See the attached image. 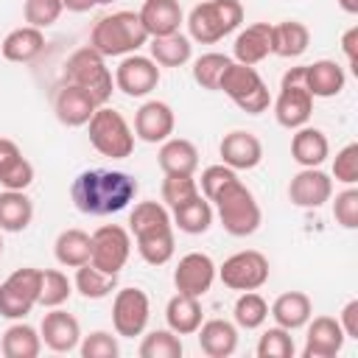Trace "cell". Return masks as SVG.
Returning <instances> with one entry per match:
<instances>
[{
    "label": "cell",
    "mask_w": 358,
    "mask_h": 358,
    "mask_svg": "<svg viewBox=\"0 0 358 358\" xmlns=\"http://www.w3.org/2000/svg\"><path fill=\"white\" fill-rule=\"evenodd\" d=\"M76 291L84 296V299H103L115 291L117 285V274H106L101 268H95L92 263H84L76 268V280H73Z\"/></svg>",
    "instance_id": "obj_38"
},
{
    "label": "cell",
    "mask_w": 358,
    "mask_h": 358,
    "mask_svg": "<svg viewBox=\"0 0 358 358\" xmlns=\"http://www.w3.org/2000/svg\"><path fill=\"white\" fill-rule=\"evenodd\" d=\"M330 154V143L324 137L322 129L316 126H299L294 129V137H291V157L296 165L302 168H319Z\"/></svg>",
    "instance_id": "obj_24"
},
{
    "label": "cell",
    "mask_w": 358,
    "mask_h": 358,
    "mask_svg": "<svg viewBox=\"0 0 358 358\" xmlns=\"http://www.w3.org/2000/svg\"><path fill=\"white\" fill-rule=\"evenodd\" d=\"M232 53L241 64H257L271 53V25L268 22H252L246 25L232 45Z\"/></svg>",
    "instance_id": "obj_26"
},
{
    "label": "cell",
    "mask_w": 358,
    "mask_h": 358,
    "mask_svg": "<svg viewBox=\"0 0 358 358\" xmlns=\"http://www.w3.org/2000/svg\"><path fill=\"white\" fill-rule=\"evenodd\" d=\"M338 6H341V11H347V14H358V0H338Z\"/></svg>",
    "instance_id": "obj_54"
},
{
    "label": "cell",
    "mask_w": 358,
    "mask_h": 358,
    "mask_svg": "<svg viewBox=\"0 0 358 358\" xmlns=\"http://www.w3.org/2000/svg\"><path fill=\"white\" fill-rule=\"evenodd\" d=\"M159 84V64L151 56L129 53L120 59L115 70V90H120L129 98H143Z\"/></svg>",
    "instance_id": "obj_13"
},
{
    "label": "cell",
    "mask_w": 358,
    "mask_h": 358,
    "mask_svg": "<svg viewBox=\"0 0 358 358\" xmlns=\"http://www.w3.org/2000/svg\"><path fill=\"white\" fill-rule=\"evenodd\" d=\"M199 347L210 358H229L238 350V324L227 319H207L199 324Z\"/></svg>",
    "instance_id": "obj_23"
},
{
    "label": "cell",
    "mask_w": 358,
    "mask_h": 358,
    "mask_svg": "<svg viewBox=\"0 0 358 358\" xmlns=\"http://www.w3.org/2000/svg\"><path fill=\"white\" fill-rule=\"evenodd\" d=\"M199 193L201 190H199V182L193 179V173H165V179H162V201L171 210Z\"/></svg>",
    "instance_id": "obj_44"
},
{
    "label": "cell",
    "mask_w": 358,
    "mask_h": 358,
    "mask_svg": "<svg viewBox=\"0 0 358 358\" xmlns=\"http://www.w3.org/2000/svg\"><path fill=\"white\" fill-rule=\"evenodd\" d=\"M39 336L42 344L53 352H73L81 341V324L73 313L62 310V308H50V313L42 316L39 324Z\"/></svg>",
    "instance_id": "obj_16"
},
{
    "label": "cell",
    "mask_w": 358,
    "mask_h": 358,
    "mask_svg": "<svg viewBox=\"0 0 358 358\" xmlns=\"http://www.w3.org/2000/svg\"><path fill=\"white\" fill-rule=\"evenodd\" d=\"M90 129V143L98 154L112 157V159H126L134 151V131L126 123V117L112 109V106H98L92 117L87 120Z\"/></svg>",
    "instance_id": "obj_7"
},
{
    "label": "cell",
    "mask_w": 358,
    "mask_h": 358,
    "mask_svg": "<svg viewBox=\"0 0 358 358\" xmlns=\"http://www.w3.org/2000/svg\"><path fill=\"white\" fill-rule=\"evenodd\" d=\"M232 319L243 330H257L268 319V302L257 291H241V296L235 299V308H232Z\"/></svg>",
    "instance_id": "obj_40"
},
{
    "label": "cell",
    "mask_w": 358,
    "mask_h": 358,
    "mask_svg": "<svg viewBox=\"0 0 358 358\" xmlns=\"http://www.w3.org/2000/svg\"><path fill=\"white\" fill-rule=\"evenodd\" d=\"M347 76L344 67L333 59H319L313 64H305V87L313 98H333L344 90Z\"/></svg>",
    "instance_id": "obj_25"
},
{
    "label": "cell",
    "mask_w": 358,
    "mask_h": 358,
    "mask_svg": "<svg viewBox=\"0 0 358 358\" xmlns=\"http://www.w3.org/2000/svg\"><path fill=\"white\" fill-rule=\"evenodd\" d=\"M333 218H336V224H341L344 229H355V227H358V190H355L352 185H347V190L336 193Z\"/></svg>",
    "instance_id": "obj_49"
},
{
    "label": "cell",
    "mask_w": 358,
    "mask_h": 358,
    "mask_svg": "<svg viewBox=\"0 0 358 358\" xmlns=\"http://www.w3.org/2000/svg\"><path fill=\"white\" fill-rule=\"evenodd\" d=\"M137 196V179L126 171L90 168L81 171L70 185V199L84 215H112L126 210Z\"/></svg>",
    "instance_id": "obj_1"
},
{
    "label": "cell",
    "mask_w": 358,
    "mask_h": 358,
    "mask_svg": "<svg viewBox=\"0 0 358 358\" xmlns=\"http://www.w3.org/2000/svg\"><path fill=\"white\" fill-rule=\"evenodd\" d=\"M0 255H3V235H0Z\"/></svg>",
    "instance_id": "obj_55"
},
{
    "label": "cell",
    "mask_w": 358,
    "mask_h": 358,
    "mask_svg": "<svg viewBox=\"0 0 358 358\" xmlns=\"http://www.w3.org/2000/svg\"><path fill=\"white\" fill-rule=\"evenodd\" d=\"M243 22V6L238 0H204L190 8L187 14V31L193 42L213 45L232 34Z\"/></svg>",
    "instance_id": "obj_5"
},
{
    "label": "cell",
    "mask_w": 358,
    "mask_h": 358,
    "mask_svg": "<svg viewBox=\"0 0 358 358\" xmlns=\"http://www.w3.org/2000/svg\"><path fill=\"white\" fill-rule=\"evenodd\" d=\"M34 221V204L25 190L0 193V232H22Z\"/></svg>",
    "instance_id": "obj_32"
},
{
    "label": "cell",
    "mask_w": 358,
    "mask_h": 358,
    "mask_svg": "<svg viewBox=\"0 0 358 358\" xmlns=\"http://www.w3.org/2000/svg\"><path fill=\"white\" fill-rule=\"evenodd\" d=\"M341 50L347 56V64L352 67V73H358V25L347 28L341 36Z\"/></svg>",
    "instance_id": "obj_52"
},
{
    "label": "cell",
    "mask_w": 358,
    "mask_h": 358,
    "mask_svg": "<svg viewBox=\"0 0 358 358\" xmlns=\"http://www.w3.org/2000/svg\"><path fill=\"white\" fill-rule=\"evenodd\" d=\"M151 59L159 67H182L193 56V45L185 34H165V36H151Z\"/></svg>",
    "instance_id": "obj_35"
},
{
    "label": "cell",
    "mask_w": 358,
    "mask_h": 358,
    "mask_svg": "<svg viewBox=\"0 0 358 358\" xmlns=\"http://www.w3.org/2000/svg\"><path fill=\"white\" fill-rule=\"evenodd\" d=\"M294 338H291V330L274 324L268 327L260 341H257V358H291L294 355Z\"/></svg>",
    "instance_id": "obj_45"
},
{
    "label": "cell",
    "mask_w": 358,
    "mask_h": 358,
    "mask_svg": "<svg viewBox=\"0 0 358 358\" xmlns=\"http://www.w3.org/2000/svg\"><path fill=\"white\" fill-rule=\"evenodd\" d=\"M78 352L81 358H117L120 355V344L112 333L106 330H95L90 336H84L78 341Z\"/></svg>",
    "instance_id": "obj_46"
},
{
    "label": "cell",
    "mask_w": 358,
    "mask_h": 358,
    "mask_svg": "<svg viewBox=\"0 0 358 358\" xmlns=\"http://www.w3.org/2000/svg\"><path fill=\"white\" fill-rule=\"evenodd\" d=\"M229 56L224 53H201L196 62H193V78L199 87L204 90H218V81L224 76V70L229 67Z\"/></svg>",
    "instance_id": "obj_43"
},
{
    "label": "cell",
    "mask_w": 358,
    "mask_h": 358,
    "mask_svg": "<svg viewBox=\"0 0 358 358\" xmlns=\"http://www.w3.org/2000/svg\"><path fill=\"white\" fill-rule=\"evenodd\" d=\"M171 227H173L171 213L159 201H137L131 215H129V232L134 238L148 235V232H159V229H171Z\"/></svg>",
    "instance_id": "obj_37"
},
{
    "label": "cell",
    "mask_w": 358,
    "mask_h": 358,
    "mask_svg": "<svg viewBox=\"0 0 358 358\" xmlns=\"http://www.w3.org/2000/svg\"><path fill=\"white\" fill-rule=\"evenodd\" d=\"M313 316V302L302 291H285L271 305V319L285 330H299Z\"/></svg>",
    "instance_id": "obj_28"
},
{
    "label": "cell",
    "mask_w": 358,
    "mask_h": 358,
    "mask_svg": "<svg viewBox=\"0 0 358 358\" xmlns=\"http://www.w3.org/2000/svg\"><path fill=\"white\" fill-rule=\"evenodd\" d=\"M62 11H64L62 0H25V6H22L25 22L34 25V28H48V25H53V22L62 17Z\"/></svg>",
    "instance_id": "obj_47"
},
{
    "label": "cell",
    "mask_w": 358,
    "mask_h": 358,
    "mask_svg": "<svg viewBox=\"0 0 358 358\" xmlns=\"http://www.w3.org/2000/svg\"><path fill=\"white\" fill-rule=\"evenodd\" d=\"M313 95L305 87V64L285 70L280 81V95L274 101V117L282 129H299L310 120Z\"/></svg>",
    "instance_id": "obj_8"
},
{
    "label": "cell",
    "mask_w": 358,
    "mask_h": 358,
    "mask_svg": "<svg viewBox=\"0 0 358 358\" xmlns=\"http://www.w3.org/2000/svg\"><path fill=\"white\" fill-rule=\"evenodd\" d=\"M215 280V263L204 252H187L173 268V285L179 294L204 296Z\"/></svg>",
    "instance_id": "obj_14"
},
{
    "label": "cell",
    "mask_w": 358,
    "mask_h": 358,
    "mask_svg": "<svg viewBox=\"0 0 358 358\" xmlns=\"http://www.w3.org/2000/svg\"><path fill=\"white\" fill-rule=\"evenodd\" d=\"M157 162H159L162 173H196V168H199V151L185 137H168L159 145Z\"/></svg>",
    "instance_id": "obj_31"
},
{
    "label": "cell",
    "mask_w": 358,
    "mask_h": 358,
    "mask_svg": "<svg viewBox=\"0 0 358 358\" xmlns=\"http://www.w3.org/2000/svg\"><path fill=\"white\" fill-rule=\"evenodd\" d=\"M333 176L341 185L358 182V143H347L333 159Z\"/></svg>",
    "instance_id": "obj_50"
},
{
    "label": "cell",
    "mask_w": 358,
    "mask_h": 358,
    "mask_svg": "<svg viewBox=\"0 0 358 358\" xmlns=\"http://www.w3.org/2000/svg\"><path fill=\"white\" fill-rule=\"evenodd\" d=\"M90 238H92L90 263L95 268L106 271V274H120V268L126 266V260L131 255V235H129V229H123L120 224H103Z\"/></svg>",
    "instance_id": "obj_11"
},
{
    "label": "cell",
    "mask_w": 358,
    "mask_h": 358,
    "mask_svg": "<svg viewBox=\"0 0 358 358\" xmlns=\"http://www.w3.org/2000/svg\"><path fill=\"white\" fill-rule=\"evenodd\" d=\"M45 48V34L42 28H34V25H22V28H14L6 34L3 45H0V53L3 59L8 62H34Z\"/></svg>",
    "instance_id": "obj_29"
},
{
    "label": "cell",
    "mask_w": 358,
    "mask_h": 358,
    "mask_svg": "<svg viewBox=\"0 0 358 358\" xmlns=\"http://www.w3.org/2000/svg\"><path fill=\"white\" fill-rule=\"evenodd\" d=\"M62 6H64L67 11L81 14V11H90L92 6H98V0H62Z\"/></svg>",
    "instance_id": "obj_53"
},
{
    "label": "cell",
    "mask_w": 358,
    "mask_h": 358,
    "mask_svg": "<svg viewBox=\"0 0 358 358\" xmlns=\"http://www.w3.org/2000/svg\"><path fill=\"white\" fill-rule=\"evenodd\" d=\"M176 117L165 101H145L134 115V137L143 143H162L173 134Z\"/></svg>",
    "instance_id": "obj_19"
},
{
    "label": "cell",
    "mask_w": 358,
    "mask_h": 358,
    "mask_svg": "<svg viewBox=\"0 0 358 358\" xmlns=\"http://www.w3.org/2000/svg\"><path fill=\"white\" fill-rule=\"evenodd\" d=\"M64 81L87 90L98 106H103L115 92V76L106 67V56H101L95 48L84 45L73 50L64 62Z\"/></svg>",
    "instance_id": "obj_3"
},
{
    "label": "cell",
    "mask_w": 358,
    "mask_h": 358,
    "mask_svg": "<svg viewBox=\"0 0 358 358\" xmlns=\"http://www.w3.org/2000/svg\"><path fill=\"white\" fill-rule=\"evenodd\" d=\"M330 196H333V179L319 168H302L288 182V199L296 207L316 210L324 201H330Z\"/></svg>",
    "instance_id": "obj_15"
},
{
    "label": "cell",
    "mask_w": 358,
    "mask_h": 358,
    "mask_svg": "<svg viewBox=\"0 0 358 358\" xmlns=\"http://www.w3.org/2000/svg\"><path fill=\"white\" fill-rule=\"evenodd\" d=\"M171 213H173V215H171L173 227H179V229L187 232V235H201V232H207L210 224H213V204H210L201 193L193 196V199H187L185 204L173 207Z\"/></svg>",
    "instance_id": "obj_34"
},
{
    "label": "cell",
    "mask_w": 358,
    "mask_h": 358,
    "mask_svg": "<svg viewBox=\"0 0 358 358\" xmlns=\"http://www.w3.org/2000/svg\"><path fill=\"white\" fill-rule=\"evenodd\" d=\"M344 330L338 319L333 316H316L313 322L308 319V336H305V350L302 358H333L344 347Z\"/></svg>",
    "instance_id": "obj_18"
},
{
    "label": "cell",
    "mask_w": 358,
    "mask_h": 358,
    "mask_svg": "<svg viewBox=\"0 0 358 358\" xmlns=\"http://www.w3.org/2000/svg\"><path fill=\"white\" fill-rule=\"evenodd\" d=\"M338 324H341V330H344L347 338H358V299H350V302L341 308Z\"/></svg>",
    "instance_id": "obj_51"
},
{
    "label": "cell",
    "mask_w": 358,
    "mask_h": 358,
    "mask_svg": "<svg viewBox=\"0 0 358 358\" xmlns=\"http://www.w3.org/2000/svg\"><path fill=\"white\" fill-rule=\"evenodd\" d=\"M182 338L168 330H151L140 341V358H179L182 355Z\"/></svg>",
    "instance_id": "obj_42"
},
{
    "label": "cell",
    "mask_w": 358,
    "mask_h": 358,
    "mask_svg": "<svg viewBox=\"0 0 358 358\" xmlns=\"http://www.w3.org/2000/svg\"><path fill=\"white\" fill-rule=\"evenodd\" d=\"M148 42V34L137 11H112L101 17L90 31V48L101 56H129Z\"/></svg>",
    "instance_id": "obj_2"
},
{
    "label": "cell",
    "mask_w": 358,
    "mask_h": 358,
    "mask_svg": "<svg viewBox=\"0 0 358 358\" xmlns=\"http://www.w3.org/2000/svg\"><path fill=\"white\" fill-rule=\"evenodd\" d=\"M215 210H218V218H221V227L235 235V238H246V235H255L260 221H263V213H260V204L255 199V193L241 182L235 179L232 185H227L215 199H213Z\"/></svg>",
    "instance_id": "obj_4"
},
{
    "label": "cell",
    "mask_w": 358,
    "mask_h": 358,
    "mask_svg": "<svg viewBox=\"0 0 358 358\" xmlns=\"http://www.w3.org/2000/svg\"><path fill=\"white\" fill-rule=\"evenodd\" d=\"M235 179H238V171H232L229 165H224V162H221V165H210V168L201 171V187H199V190H201V196L213 204V199H215L227 185H232Z\"/></svg>",
    "instance_id": "obj_48"
},
{
    "label": "cell",
    "mask_w": 358,
    "mask_h": 358,
    "mask_svg": "<svg viewBox=\"0 0 358 358\" xmlns=\"http://www.w3.org/2000/svg\"><path fill=\"white\" fill-rule=\"evenodd\" d=\"M0 350H3L6 358H36L39 350H42V336L20 319L11 327H6Z\"/></svg>",
    "instance_id": "obj_36"
},
{
    "label": "cell",
    "mask_w": 358,
    "mask_h": 358,
    "mask_svg": "<svg viewBox=\"0 0 358 358\" xmlns=\"http://www.w3.org/2000/svg\"><path fill=\"white\" fill-rule=\"evenodd\" d=\"M70 294H73V282L67 280L64 271L42 268V280H39V305L42 308H59L70 299Z\"/></svg>",
    "instance_id": "obj_41"
},
{
    "label": "cell",
    "mask_w": 358,
    "mask_h": 358,
    "mask_svg": "<svg viewBox=\"0 0 358 358\" xmlns=\"http://www.w3.org/2000/svg\"><path fill=\"white\" fill-rule=\"evenodd\" d=\"M218 90L224 95H229L235 101V106H241L246 115H263L271 106V92L252 64L229 62V67L224 70V76L218 81Z\"/></svg>",
    "instance_id": "obj_6"
},
{
    "label": "cell",
    "mask_w": 358,
    "mask_h": 358,
    "mask_svg": "<svg viewBox=\"0 0 358 358\" xmlns=\"http://www.w3.org/2000/svg\"><path fill=\"white\" fill-rule=\"evenodd\" d=\"M218 154H221V162L229 165L232 171H252L263 159V145L252 131L232 129L229 134H224Z\"/></svg>",
    "instance_id": "obj_17"
},
{
    "label": "cell",
    "mask_w": 358,
    "mask_h": 358,
    "mask_svg": "<svg viewBox=\"0 0 358 358\" xmlns=\"http://www.w3.org/2000/svg\"><path fill=\"white\" fill-rule=\"evenodd\" d=\"M137 14H140V22H143L148 39L151 36L176 34L179 25L185 22V14H182L179 0H145Z\"/></svg>",
    "instance_id": "obj_21"
},
{
    "label": "cell",
    "mask_w": 358,
    "mask_h": 358,
    "mask_svg": "<svg viewBox=\"0 0 358 358\" xmlns=\"http://www.w3.org/2000/svg\"><path fill=\"white\" fill-rule=\"evenodd\" d=\"M90 252H92V238L84 229H62L56 243H53V255L64 268H78L84 263H90Z\"/></svg>",
    "instance_id": "obj_33"
},
{
    "label": "cell",
    "mask_w": 358,
    "mask_h": 358,
    "mask_svg": "<svg viewBox=\"0 0 358 358\" xmlns=\"http://www.w3.org/2000/svg\"><path fill=\"white\" fill-rule=\"evenodd\" d=\"M310 45V31L299 20H282L271 25V53L282 59H296L308 50Z\"/></svg>",
    "instance_id": "obj_30"
},
{
    "label": "cell",
    "mask_w": 358,
    "mask_h": 358,
    "mask_svg": "<svg viewBox=\"0 0 358 358\" xmlns=\"http://www.w3.org/2000/svg\"><path fill=\"white\" fill-rule=\"evenodd\" d=\"M148 296L143 288H120L112 299V327L123 338H134L148 324Z\"/></svg>",
    "instance_id": "obj_12"
},
{
    "label": "cell",
    "mask_w": 358,
    "mask_h": 358,
    "mask_svg": "<svg viewBox=\"0 0 358 358\" xmlns=\"http://www.w3.org/2000/svg\"><path fill=\"white\" fill-rule=\"evenodd\" d=\"M98 3H112V0H98Z\"/></svg>",
    "instance_id": "obj_56"
},
{
    "label": "cell",
    "mask_w": 358,
    "mask_h": 358,
    "mask_svg": "<svg viewBox=\"0 0 358 358\" xmlns=\"http://www.w3.org/2000/svg\"><path fill=\"white\" fill-rule=\"evenodd\" d=\"M201 319H204V310H201L199 296H187L176 291L165 305V322L176 336H193Z\"/></svg>",
    "instance_id": "obj_27"
},
{
    "label": "cell",
    "mask_w": 358,
    "mask_h": 358,
    "mask_svg": "<svg viewBox=\"0 0 358 358\" xmlns=\"http://www.w3.org/2000/svg\"><path fill=\"white\" fill-rule=\"evenodd\" d=\"M215 274L232 291H257L268 280V257L257 249H243L229 255Z\"/></svg>",
    "instance_id": "obj_10"
},
{
    "label": "cell",
    "mask_w": 358,
    "mask_h": 358,
    "mask_svg": "<svg viewBox=\"0 0 358 358\" xmlns=\"http://www.w3.org/2000/svg\"><path fill=\"white\" fill-rule=\"evenodd\" d=\"M39 280H42V268L34 266H22L11 271L0 282V316L14 322L25 319L34 310V305H39Z\"/></svg>",
    "instance_id": "obj_9"
},
{
    "label": "cell",
    "mask_w": 358,
    "mask_h": 358,
    "mask_svg": "<svg viewBox=\"0 0 358 358\" xmlns=\"http://www.w3.org/2000/svg\"><path fill=\"white\" fill-rule=\"evenodd\" d=\"M137 241V252L148 266H165L173 252H176V241H173V227L171 229H159V232H148L134 238Z\"/></svg>",
    "instance_id": "obj_39"
},
{
    "label": "cell",
    "mask_w": 358,
    "mask_h": 358,
    "mask_svg": "<svg viewBox=\"0 0 358 358\" xmlns=\"http://www.w3.org/2000/svg\"><path fill=\"white\" fill-rule=\"evenodd\" d=\"M34 182V165L22 157L20 145L0 137V185L3 190H25Z\"/></svg>",
    "instance_id": "obj_22"
},
{
    "label": "cell",
    "mask_w": 358,
    "mask_h": 358,
    "mask_svg": "<svg viewBox=\"0 0 358 358\" xmlns=\"http://www.w3.org/2000/svg\"><path fill=\"white\" fill-rule=\"evenodd\" d=\"M95 109H98L95 98L87 90L67 84V81L59 87V92L53 98V112L64 126H87V120L92 117Z\"/></svg>",
    "instance_id": "obj_20"
}]
</instances>
